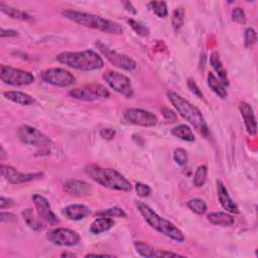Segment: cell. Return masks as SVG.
<instances>
[{"label": "cell", "mask_w": 258, "mask_h": 258, "mask_svg": "<svg viewBox=\"0 0 258 258\" xmlns=\"http://www.w3.org/2000/svg\"><path fill=\"white\" fill-rule=\"evenodd\" d=\"M85 172L92 180L104 187L119 191H130L132 189L131 182L114 168L102 167L92 163L86 165Z\"/></svg>", "instance_id": "1"}, {"label": "cell", "mask_w": 258, "mask_h": 258, "mask_svg": "<svg viewBox=\"0 0 258 258\" xmlns=\"http://www.w3.org/2000/svg\"><path fill=\"white\" fill-rule=\"evenodd\" d=\"M60 14L62 17L82 26L100 30L102 32L111 34H121L123 32V28L120 24L115 21L106 19L100 15L72 9H63L60 11Z\"/></svg>", "instance_id": "2"}, {"label": "cell", "mask_w": 258, "mask_h": 258, "mask_svg": "<svg viewBox=\"0 0 258 258\" xmlns=\"http://www.w3.org/2000/svg\"><path fill=\"white\" fill-rule=\"evenodd\" d=\"M135 207L144 221L153 230L178 243H182L184 241L183 233L169 220L159 216L156 212H154L147 204L141 201H135Z\"/></svg>", "instance_id": "3"}, {"label": "cell", "mask_w": 258, "mask_h": 258, "mask_svg": "<svg viewBox=\"0 0 258 258\" xmlns=\"http://www.w3.org/2000/svg\"><path fill=\"white\" fill-rule=\"evenodd\" d=\"M56 60L74 70L82 72H92L101 70L104 60L101 55L92 49L81 51H62L56 55Z\"/></svg>", "instance_id": "4"}, {"label": "cell", "mask_w": 258, "mask_h": 258, "mask_svg": "<svg viewBox=\"0 0 258 258\" xmlns=\"http://www.w3.org/2000/svg\"><path fill=\"white\" fill-rule=\"evenodd\" d=\"M167 98L177 113L191 124L204 137L208 138L210 135L209 126L201 112V110L192 105L190 102L182 98L175 92H168Z\"/></svg>", "instance_id": "5"}, {"label": "cell", "mask_w": 258, "mask_h": 258, "mask_svg": "<svg viewBox=\"0 0 258 258\" xmlns=\"http://www.w3.org/2000/svg\"><path fill=\"white\" fill-rule=\"evenodd\" d=\"M0 79L4 84L14 87L27 86L34 82L32 73L5 64L0 66Z\"/></svg>", "instance_id": "6"}, {"label": "cell", "mask_w": 258, "mask_h": 258, "mask_svg": "<svg viewBox=\"0 0 258 258\" xmlns=\"http://www.w3.org/2000/svg\"><path fill=\"white\" fill-rule=\"evenodd\" d=\"M96 45H97L99 51L114 67H116L118 69H121V70H124V71H127V72H131V71H134L136 69V67H137L136 61L132 57H130L129 55L117 52V51L111 49L106 44H104L100 41H98L96 43Z\"/></svg>", "instance_id": "7"}, {"label": "cell", "mask_w": 258, "mask_h": 258, "mask_svg": "<svg viewBox=\"0 0 258 258\" xmlns=\"http://www.w3.org/2000/svg\"><path fill=\"white\" fill-rule=\"evenodd\" d=\"M103 80L111 89H113V91L117 92L118 94H121L126 98H131L133 96L131 81L127 76L119 72L109 70L103 74Z\"/></svg>", "instance_id": "8"}, {"label": "cell", "mask_w": 258, "mask_h": 258, "mask_svg": "<svg viewBox=\"0 0 258 258\" xmlns=\"http://www.w3.org/2000/svg\"><path fill=\"white\" fill-rule=\"evenodd\" d=\"M17 136L22 143L36 147L44 148L49 146L51 143V140L47 135L37 128L29 125H21L17 129Z\"/></svg>", "instance_id": "9"}, {"label": "cell", "mask_w": 258, "mask_h": 258, "mask_svg": "<svg viewBox=\"0 0 258 258\" xmlns=\"http://www.w3.org/2000/svg\"><path fill=\"white\" fill-rule=\"evenodd\" d=\"M69 95L75 99L82 101H95L100 98H109V91L98 83H92L80 88H75L69 91Z\"/></svg>", "instance_id": "10"}, {"label": "cell", "mask_w": 258, "mask_h": 258, "mask_svg": "<svg viewBox=\"0 0 258 258\" xmlns=\"http://www.w3.org/2000/svg\"><path fill=\"white\" fill-rule=\"evenodd\" d=\"M41 79L44 83L55 87H70L76 83V77L69 71L61 68H51L41 73Z\"/></svg>", "instance_id": "11"}, {"label": "cell", "mask_w": 258, "mask_h": 258, "mask_svg": "<svg viewBox=\"0 0 258 258\" xmlns=\"http://www.w3.org/2000/svg\"><path fill=\"white\" fill-rule=\"evenodd\" d=\"M46 239L54 245L73 247L80 243L81 237L78 232L68 228H55L46 233Z\"/></svg>", "instance_id": "12"}, {"label": "cell", "mask_w": 258, "mask_h": 258, "mask_svg": "<svg viewBox=\"0 0 258 258\" xmlns=\"http://www.w3.org/2000/svg\"><path fill=\"white\" fill-rule=\"evenodd\" d=\"M123 118L125 121L128 123L138 125V126H143V127H152L157 124V117L153 113L139 109V108H130L127 109L124 114Z\"/></svg>", "instance_id": "13"}, {"label": "cell", "mask_w": 258, "mask_h": 258, "mask_svg": "<svg viewBox=\"0 0 258 258\" xmlns=\"http://www.w3.org/2000/svg\"><path fill=\"white\" fill-rule=\"evenodd\" d=\"M31 199L36 209V214L43 223H46L50 226H56L59 224V219L51 210L50 204L46 198L39 194H34L32 195Z\"/></svg>", "instance_id": "14"}, {"label": "cell", "mask_w": 258, "mask_h": 258, "mask_svg": "<svg viewBox=\"0 0 258 258\" xmlns=\"http://www.w3.org/2000/svg\"><path fill=\"white\" fill-rule=\"evenodd\" d=\"M1 175L5 177L10 183L12 184H19V183H25L34 179H37L43 175L42 172H30V173H23L18 171L16 168L10 166L1 164L0 167Z\"/></svg>", "instance_id": "15"}, {"label": "cell", "mask_w": 258, "mask_h": 258, "mask_svg": "<svg viewBox=\"0 0 258 258\" xmlns=\"http://www.w3.org/2000/svg\"><path fill=\"white\" fill-rule=\"evenodd\" d=\"M134 248L139 255L146 258H166V257H182L177 253H173L166 250L157 249L143 241H135Z\"/></svg>", "instance_id": "16"}, {"label": "cell", "mask_w": 258, "mask_h": 258, "mask_svg": "<svg viewBox=\"0 0 258 258\" xmlns=\"http://www.w3.org/2000/svg\"><path fill=\"white\" fill-rule=\"evenodd\" d=\"M62 188L70 196L77 198L88 197L93 191V187L89 182L76 178H70L66 180L62 184Z\"/></svg>", "instance_id": "17"}, {"label": "cell", "mask_w": 258, "mask_h": 258, "mask_svg": "<svg viewBox=\"0 0 258 258\" xmlns=\"http://www.w3.org/2000/svg\"><path fill=\"white\" fill-rule=\"evenodd\" d=\"M217 194L219 202L224 210L230 214H238L239 208L237 204L232 200L230 197L228 189L224 185V183L221 180H217Z\"/></svg>", "instance_id": "18"}, {"label": "cell", "mask_w": 258, "mask_h": 258, "mask_svg": "<svg viewBox=\"0 0 258 258\" xmlns=\"http://www.w3.org/2000/svg\"><path fill=\"white\" fill-rule=\"evenodd\" d=\"M239 111L244 120V124L248 134L254 136L257 131L256 130L257 126H256V118H255L252 107L247 102H241L239 104Z\"/></svg>", "instance_id": "19"}, {"label": "cell", "mask_w": 258, "mask_h": 258, "mask_svg": "<svg viewBox=\"0 0 258 258\" xmlns=\"http://www.w3.org/2000/svg\"><path fill=\"white\" fill-rule=\"evenodd\" d=\"M62 214L72 221H80L85 219L91 214L89 207L82 204H73L66 207L62 211Z\"/></svg>", "instance_id": "20"}, {"label": "cell", "mask_w": 258, "mask_h": 258, "mask_svg": "<svg viewBox=\"0 0 258 258\" xmlns=\"http://www.w3.org/2000/svg\"><path fill=\"white\" fill-rule=\"evenodd\" d=\"M210 64L213 68V70L217 73L218 79L221 81V83L225 87H228L229 86V79H228L227 71L224 68L223 63H222V60L220 58V54L217 50H214L210 54Z\"/></svg>", "instance_id": "21"}, {"label": "cell", "mask_w": 258, "mask_h": 258, "mask_svg": "<svg viewBox=\"0 0 258 258\" xmlns=\"http://www.w3.org/2000/svg\"><path fill=\"white\" fill-rule=\"evenodd\" d=\"M207 218L211 224L216 226L230 227L235 223L234 217L228 212H213L210 213Z\"/></svg>", "instance_id": "22"}, {"label": "cell", "mask_w": 258, "mask_h": 258, "mask_svg": "<svg viewBox=\"0 0 258 258\" xmlns=\"http://www.w3.org/2000/svg\"><path fill=\"white\" fill-rule=\"evenodd\" d=\"M114 225H115V221L113 220V218L99 217L92 222L90 226V232L94 235H99L103 232L109 231L114 227Z\"/></svg>", "instance_id": "23"}, {"label": "cell", "mask_w": 258, "mask_h": 258, "mask_svg": "<svg viewBox=\"0 0 258 258\" xmlns=\"http://www.w3.org/2000/svg\"><path fill=\"white\" fill-rule=\"evenodd\" d=\"M3 96L9 101L23 106H28L34 103V99L30 95L20 91H6L3 93Z\"/></svg>", "instance_id": "24"}, {"label": "cell", "mask_w": 258, "mask_h": 258, "mask_svg": "<svg viewBox=\"0 0 258 258\" xmlns=\"http://www.w3.org/2000/svg\"><path fill=\"white\" fill-rule=\"evenodd\" d=\"M22 218L25 222V224L32 230L34 231H41L43 226H42V221L39 219L38 215H35L34 211L31 208H26L21 212Z\"/></svg>", "instance_id": "25"}, {"label": "cell", "mask_w": 258, "mask_h": 258, "mask_svg": "<svg viewBox=\"0 0 258 258\" xmlns=\"http://www.w3.org/2000/svg\"><path fill=\"white\" fill-rule=\"evenodd\" d=\"M0 10L6 14L7 16L13 18V19H17V20H22V21H31L33 20L32 16L29 15L28 13L19 10L17 8H14L10 5L5 4L4 2H0Z\"/></svg>", "instance_id": "26"}, {"label": "cell", "mask_w": 258, "mask_h": 258, "mask_svg": "<svg viewBox=\"0 0 258 258\" xmlns=\"http://www.w3.org/2000/svg\"><path fill=\"white\" fill-rule=\"evenodd\" d=\"M208 86L211 88V90L221 99H226L228 97V92L226 90V87L221 83V81L213 74H208Z\"/></svg>", "instance_id": "27"}, {"label": "cell", "mask_w": 258, "mask_h": 258, "mask_svg": "<svg viewBox=\"0 0 258 258\" xmlns=\"http://www.w3.org/2000/svg\"><path fill=\"white\" fill-rule=\"evenodd\" d=\"M171 134L178 139L186 142H194L196 140L195 134L190 127L186 124H180L171 129Z\"/></svg>", "instance_id": "28"}, {"label": "cell", "mask_w": 258, "mask_h": 258, "mask_svg": "<svg viewBox=\"0 0 258 258\" xmlns=\"http://www.w3.org/2000/svg\"><path fill=\"white\" fill-rule=\"evenodd\" d=\"M147 7L157 17L164 18L168 14L167 5H166V2H164V1H150L147 3Z\"/></svg>", "instance_id": "29"}, {"label": "cell", "mask_w": 258, "mask_h": 258, "mask_svg": "<svg viewBox=\"0 0 258 258\" xmlns=\"http://www.w3.org/2000/svg\"><path fill=\"white\" fill-rule=\"evenodd\" d=\"M184 15H185V11L182 7H178L173 10L172 16H171V25L174 31L177 32L182 27L184 23Z\"/></svg>", "instance_id": "30"}, {"label": "cell", "mask_w": 258, "mask_h": 258, "mask_svg": "<svg viewBox=\"0 0 258 258\" xmlns=\"http://www.w3.org/2000/svg\"><path fill=\"white\" fill-rule=\"evenodd\" d=\"M98 217H109V218H126L127 214L125 213V211L119 207H113V208H108V209H104L101 210L99 212H96L95 214Z\"/></svg>", "instance_id": "31"}, {"label": "cell", "mask_w": 258, "mask_h": 258, "mask_svg": "<svg viewBox=\"0 0 258 258\" xmlns=\"http://www.w3.org/2000/svg\"><path fill=\"white\" fill-rule=\"evenodd\" d=\"M207 175H208V167L207 165H200L198 166V168L195 171L194 174V185L197 187H201L205 184L206 180H207Z\"/></svg>", "instance_id": "32"}, {"label": "cell", "mask_w": 258, "mask_h": 258, "mask_svg": "<svg viewBox=\"0 0 258 258\" xmlns=\"http://www.w3.org/2000/svg\"><path fill=\"white\" fill-rule=\"evenodd\" d=\"M187 207L188 209L198 214V215H203L206 213L207 211V204L205 203L204 200L202 199H199V198H195V199H190L188 202H187Z\"/></svg>", "instance_id": "33"}, {"label": "cell", "mask_w": 258, "mask_h": 258, "mask_svg": "<svg viewBox=\"0 0 258 258\" xmlns=\"http://www.w3.org/2000/svg\"><path fill=\"white\" fill-rule=\"evenodd\" d=\"M127 22L129 23V25L131 26V28H132L138 35H140V36H142V37H147V36H149L150 30H149V28H148L146 25H144L143 23H141V22H139V21H137V20H135V19H133V18H129V19L127 20Z\"/></svg>", "instance_id": "34"}, {"label": "cell", "mask_w": 258, "mask_h": 258, "mask_svg": "<svg viewBox=\"0 0 258 258\" xmlns=\"http://www.w3.org/2000/svg\"><path fill=\"white\" fill-rule=\"evenodd\" d=\"M173 160L180 166H183L188 161V156L183 148H175L173 151Z\"/></svg>", "instance_id": "35"}, {"label": "cell", "mask_w": 258, "mask_h": 258, "mask_svg": "<svg viewBox=\"0 0 258 258\" xmlns=\"http://www.w3.org/2000/svg\"><path fill=\"white\" fill-rule=\"evenodd\" d=\"M257 40V33L254 28L248 27L244 34V44L246 47H252Z\"/></svg>", "instance_id": "36"}, {"label": "cell", "mask_w": 258, "mask_h": 258, "mask_svg": "<svg viewBox=\"0 0 258 258\" xmlns=\"http://www.w3.org/2000/svg\"><path fill=\"white\" fill-rule=\"evenodd\" d=\"M232 20L239 23V24H246L247 22V16L245 11L241 7H236L232 10L231 13Z\"/></svg>", "instance_id": "37"}, {"label": "cell", "mask_w": 258, "mask_h": 258, "mask_svg": "<svg viewBox=\"0 0 258 258\" xmlns=\"http://www.w3.org/2000/svg\"><path fill=\"white\" fill-rule=\"evenodd\" d=\"M135 191H136L138 197L146 198L151 194V187L146 183L136 182L135 183Z\"/></svg>", "instance_id": "38"}, {"label": "cell", "mask_w": 258, "mask_h": 258, "mask_svg": "<svg viewBox=\"0 0 258 258\" xmlns=\"http://www.w3.org/2000/svg\"><path fill=\"white\" fill-rule=\"evenodd\" d=\"M186 85H187L188 90H189L196 97H198V98H200V99H204V94H203V92L201 91V89L199 88V86L197 85V83H196L194 80L188 79Z\"/></svg>", "instance_id": "39"}, {"label": "cell", "mask_w": 258, "mask_h": 258, "mask_svg": "<svg viewBox=\"0 0 258 258\" xmlns=\"http://www.w3.org/2000/svg\"><path fill=\"white\" fill-rule=\"evenodd\" d=\"M161 114L167 122H174L177 119L176 114L172 110H170L169 108H166V107L161 108Z\"/></svg>", "instance_id": "40"}, {"label": "cell", "mask_w": 258, "mask_h": 258, "mask_svg": "<svg viewBox=\"0 0 258 258\" xmlns=\"http://www.w3.org/2000/svg\"><path fill=\"white\" fill-rule=\"evenodd\" d=\"M100 136L105 139V140H112L115 135H116V131L115 129L113 128H109V127H105V128H102L100 130Z\"/></svg>", "instance_id": "41"}, {"label": "cell", "mask_w": 258, "mask_h": 258, "mask_svg": "<svg viewBox=\"0 0 258 258\" xmlns=\"http://www.w3.org/2000/svg\"><path fill=\"white\" fill-rule=\"evenodd\" d=\"M14 205V201L10 198H5V197H1L0 199V209L4 210L7 208H11Z\"/></svg>", "instance_id": "42"}, {"label": "cell", "mask_w": 258, "mask_h": 258, "mask_svg": "<svg viewBox=\"0 0 258 258\" xmlns=\"http://www.w3.org/2000/svg\"><path fill=\"white\" fill-rule=\"evenodd\" d=\"M0 219L2 222H11V221H17V218L15 215L11 214V213H4V212H1V215H0Z\"/></svg>", "instance_id": "43"}, {"label": "cell", "mask_w": 258, "mask_h": 258, "mask_svg": "<svg viewBox=\"0 0 258 258\" xmlns=\"http://www.w3.org/2000/svg\"><path fill=\"white\" fill-rule=\"evenodd\" d=\"M1 37H12V36H16L18 35V31L15 29H5L2 28L1 32H0Z\"/></svg>", "instance_id": "44"}, {"label": "cell", "mask_w": 258, "mask_h": 258, "mask_svg": "<svg viewBox=\"0 0 258 258\" xmlns=\"http://www.w3.org/2000/svg\"><path fill=\"white\" fill-rule=\"evenodd\" d=\"M121 3H122V5L124 6L125 10L128 11L129 13H131V14H136V13H137L135 7L133 6V4H132L130 1H122Z\"/></svg>", "instance_id": "45"}, {"label": "cell", "mask_w": 258, "mask_h": 258, "mask_svg": "<svg viewBox=\"0 0 258 258\" xmlns=\"http://www.w3.org/2000/svg\"><path fill=\"white\" fill-rule=\"evenodd\" d=\"M60 256L61 257H76L77 255L75 253H73V252H62L60 254Z\"/></svg>", "instance_id": "46"}, {"label": "cell", "mask_w": 258, "mask_h": 258, "mask_svg": "<svg viewBox=\"0 0 258 258\" xmlns=\"http://www.w3.org/2000/svg\"><path fill=\"white\" fill-rule=\"evenodd\" d=\"M0 149H1V159H3V158H4V156H5V151H4L3 146H1V147H0Z\"/></svg>", "instance_id": "47"}]
</instances>
